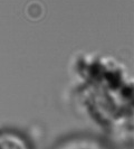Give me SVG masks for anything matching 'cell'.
<instances>
[{
  "instance_id": "cell-1",
  "label": "cell",
  "mask_w": 134,
  "mask_h": 149,
  "mask_svg": "<svg viewBox=\"0 0 134 149\" xmlns=\"http://www.w3.org/2000/svg\"><path fill=\"white\" fill-rule=\"evenodd\" d=\"M0 149H29L20 136L12 132H0Z\"/></svg>"
}]
</instances>
